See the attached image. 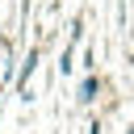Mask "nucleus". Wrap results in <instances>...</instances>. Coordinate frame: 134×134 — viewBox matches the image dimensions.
Wrapping results in <instances>:
<instances>
[{
    "label": "nucleus",
    "mask_w": 134,
    "mask_h": 134,
    "mask_svg": "<svg viewBox=\"0 0 134 134\" xmlns=\"http://www.w3.org/2000/svg\"><path fill=\"white\" fill-rule=\"evenodd\" d=\"M96 96H100V80H96V75H84V84H80V100L92 105Z\"/></svg>",
    "instance_id": "1"
},
{
    "label": "nucleus",
    "mask_w": 134,
    "mask_h": 134,
    "mask_svg": "<svg viewBox=\"0 0 134 134\" xmlns=\"http://www.w3.org/2000/svg\"><path fill=\"white\" fill-rule=\"evenodd\" d=\"M34 67H38V50L25 54V63H21V71H17V88H25V80L34 75Z\"/></svg>",
    "instance_id": "2"
},
{
    "label": "nucleus",
    "mask_w": 134,
    "mask_h": 134,
    "mask_svg": "<svg viewBox=\"0 0 134 134\" xmlns=\"http://www.w3.org/2000/svg\"><path fill=\"white\" fill-rule=\"evenodd\" d=\"M126 134H134V126H130V130H126Z\"/></svg>",
    "instance_id": "3"
}]
</instances>
